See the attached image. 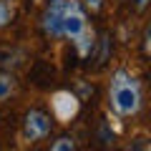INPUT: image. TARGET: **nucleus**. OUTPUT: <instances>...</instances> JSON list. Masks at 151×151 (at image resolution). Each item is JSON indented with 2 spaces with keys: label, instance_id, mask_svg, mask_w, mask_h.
Segmentation results:
<instances>
[{
  "label": "nucleus",
  "instance_id": "obj_12",
  "mask_svg": "<svg viewBox=\"0 0 151 151\" xmlns=\"http://www.w3.org/2000/svg\"><path fill=\"white\" fill-rule=\"evenodd\" d=\"M146 3H149V0H136V10H144Z\"/></svg>",
  "mask_w": 151,
  "mask_h": 151
},
{
  "label": "nucleus",
  "instance_id": "obj_1",
  "mask_svg": "<svg viewBox=\"0 0 151 151\" xmlns=\"http://www.w3.org/2000/svg\"><path fill=\"white\" fill-rule=\"evenodd\" d=\"M108 103L111 111L119 119H129L141 111L144 103V93H141V83L136 81V76H131L129 70H116L111 76V88H108Z\"/></svg>",
  "mask_w": 151,
  "mask_h": 151
},
{
  "label": "nucleus",
  "instance_id": "obj_5",
  "mask_svg": "<svg viewBox=\"0 0 151 151\" xmlns=\"http://www.w3.org/2000/svg\"><path fill=\"white\" fill-rule=\"evenodd\" d=\"M63 8H65V0H50L48 8H45L40 25H43V33H45L48 38H63V33H60V18H63Z\"/></svg>",
  "mask_w": 151,
  "mask_h": 151
},
{
  "label": "nucleus",
  "instance_id": "obj_3",
  "mask_svg": "<svg viewBox=\"0 0 151 151\" xmlns=\"http://www.w3.org/2000/svg\"><path fill=\"white\" fill-rule=\"evenodd\" d=\"M81 111V98L73 91H55L50 96V113L60 124H70Z\"/></svg>",
  "mask_w": 151,
  "mask_h": 151
},
{
  "label": "nucleus",
  "instance_id": "obj_2",
  "mask_svg": "<svg viewBox=\"0 0 151 151\" xmlns=\"http://www.w3.org/2000/svg\"><path fill=\"white\" fill-rule=\"evenodd\" d=\"M86 28H88V20H86V10H83L81 0H65L63 18H60V33H63V38L76 40Z\"/></svg>",
  "mask_w": 151,
  "mask_h": 151
},
{
  "label": "nucleus",
  "instance_id": "obj_8",
  "mask_svg": "<svg viewBox=\"0 0 151 151\" xmlns=\"http://www.w3.org/2000/svg\"><path fill=\"white\" fill-rule=\"evenodd\" d=\"M13 18H15V3L13 0H0V28L10 25Z\"/></svg>",
  "mask_w": 151,
  "mask_h": 151
},
{
  "label": "nucleus",
  "instance_id": "obj_7",
  "mask_svg": "<svg viewBox=\"0 0 151 151\" xmlns=\"http://www.w3.org/2000/svg\"><path fill=\"white\" fill-rule=\"evenodd\" d=\"M13 91H15V78H13V73H0V103L5 101V98H10Z\"/></svg>",
  "mask_w": 151,
  "mask_h": 151
},
{
  "label": "nucleus",
  "instance_id": "obj_11",
  "mask_svg": "<svg viewBox=\"0 0 151 151\" xmlns=\"http://www.w3.org/2000/svg\"><path fill=\"white\" fill-rule=\"evenodd\" d=\"M103 5V0H83V10H91V13H98Z\"/></svg>",
  "mask_w": 151,
  "mask_h": 151
},
{
  "label": "nucleus",
  "instance_id": "obj_6",
  "mask_svg": "<svg viewBox=\"0 0 151 151\" xmlns=\"http://www.w3.org/2000/svg\"><path fill=\"white\" fill-rule=\"evenodd\" d=\"M70 43L76 45V53L81 55V58H88V55L93 53V48H96V33H93V28L88 25L86 30L76 38V40H70Z\"/></svg>",
  "mask_w": 151,
  "mask_h": 151
},
{
  "label": "nucleus",
  "instance_id": "obj_9",
  "mask_svg": "<svg viewBox=\"0 0 151 151\" xmlns=\"http://www.w3.org/2000/svg\"><path fill=\"white\" fill-rule=\"evenodd\" d=\"M73 149H76V141L68 139V136H60L58 141L50 144V151H73Z\"/></svg>",
  "mask_w": 151,
  "mask_h": 151
},
{
  "label": "nucleus",
  "instance_id": "obj_4",
  "mask_svg": "<svg viewBox=\"0 0 151 151\" xmlns=\"http://www.w3.org/2000/svg\"><path fill=\"white\" fill-rule=\"evenodd\" d=\"M50 134V119L43 111H28L25 124H23V136L25 141H40Z\"/></svg>",
  "mask_w": 151,
  "mask_h": 151
},
{
  "label": "nucleus",
  "instance_id": "obj_10",
  "mask_svg": "<svg viewBox=\"0 0 151 151\" xmlns=\"http://www.w3.org/2000/svg\"><path fill=\"white\" fill-rule=\"evenodd\" d=\"M108 40H111L108 35H103L101 40H98V43H101V53H98V63H103V60H106V55H108Z\"/></svg>",
  "mask_w": 151,
  "mask_h": 151
}]
</instances>
